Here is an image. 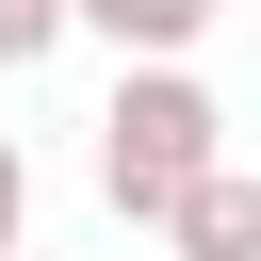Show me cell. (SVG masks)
<instances>
[{
  "label": "cell",
  "mask_w": 261,
  "mask_h": 261,
  "mask_svg": "<svg viewBox=\"0 0 261 261\" xmlns=\"http://www.w3.org/2000/svg\"><path fill=\"white\" fill-rule=\"evenodd\" d=\"M212 163H228L212 82H196V65H114V114H98V196H114L130 228H163Z\"/></svg>",
  "instance_id": "6da1fadb"
},
{
  "label": "cell",
  "mask_w": 261,
  "mask_h": 261,
  "mask_svg": "<svg viewBox=\"0 0 261 261\" xmlns=\"http://www.w3.org/2000/svg\"><path fill=\"white\" fill-rule=\"evenodd\" d=\"M163 245H179V261H261V163H212V179L163 212Z\"/></svg>",
  "instance_id": "7a4b0ae2"
},
{
  "label": "cell",
  "mask_w": 261,
  "mask_h": 261,
  "mask_svg": "<svg viewBox=\"0 0 261 261\" xmlns=\"http://www.w3.org/2000/svg\"><path fill=\"white\" fill-rule=\"evenodd\" d=\"M228 0H65V33H114V65H196Z\"/></svg>",
  "instance_id": "3957f363"
},
{
  "label": "cell",
  "mask_w": 261,
  "mask_h": 261,
  "mask_svg": "<svg viewBox=\"0 0 261 261\" xmlns=\"http://www.w3.org/2000/svg\"><path fill=\"white\" fill-rule=\"evenodd\" d=\"M49 49H65V0H0V82L49 65Z\"/></svg>",
  "instance_id": "277c9868"
},
{
  "label": "cell",
  "mask_w": 261,
  "mask_h": 261,
  "mask_svg": "<svg viewBox=\"0 0 261 261\" xmlns=\"http://www.w3.org/2000/svg\"><path fill=\"white\" fill-rule=\"evenodd\" d=\"M16 212H33V163H16V130H0V245H16Z\"/></svg>",
  "instance_id": "5b68a950"
},
{
  "label": "cell",
  "mask_w": 261,
  "mask_h": 261,
  "mask_svg": "<svg viewBox=\"0 0 261 261\" xmlns=\"http://www.w3.org/2000/svg\"><path fill=\"white\" fill-rule=\"evenodd\" d=\"M0 261H16V245H0Z\"/></svg>",
  "instance_id": "8992f818"
},
{
  "label": "cell",
  "mask_w": 261,
  "mask_h": 261,
  "mask_svg": "<svg viewBox=\"0 0 261 261\" xmlns=\"http://www.w3.org/2000/svg\"><path fill=\"white\" fill-rule=\"evenodd\" d=\"M16 261H33V245H16Z\"/></svg>",
  "instance_id": "52a82bcc"
}]
</instances>
